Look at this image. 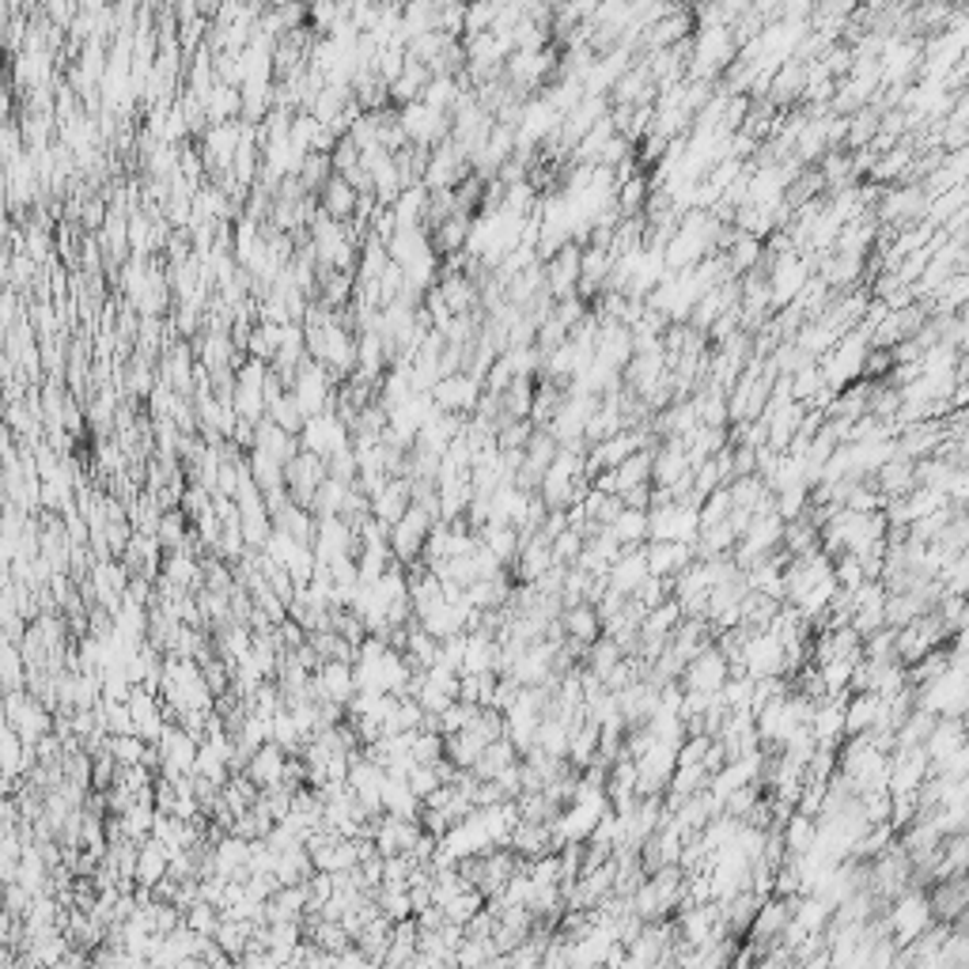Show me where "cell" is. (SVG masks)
<instances>
[{
    "label": "cell",
    "instance_id": "603a6c76",
    "mask_svg": "<svg viewBox=\"0 0 969 969\" xmlns=\"http://www.w3.org/2000/svg\"><path fill=\"white\" fill-rule=\"evenodd\" d=\"M432 77H436V72H432L424 61H406L402 77L390 83V103H395V106L417 103V99L424 95V88H429V80H432Z\"/></svg>",
    "mask_w": 969,
    "mask_h": 969
},
{
    "label": "cell",
    "instance_id": "2e32d148",
    "mask_svg": "<svg viewBox=\"0 0 969 969\" xmlns=\"http://www.w3.org/2000/svg\"><path fill=\"white\" fill-rule=\"evenodd\" d=\"M689 561H697L689 542H648V568L651 575H679Z\"/></svg>",
    "mask_w": 969,
    "mask_h": 969
},
{
    "label": "cell",
    "instance_id": "5bb4252c",
    "mask_svg": "<svg viewBox=\"0 0 969 969\" xmlns=\"http://www.w3.org/2000/svg\"><path fill=\"white\" fill-rule=\"evenodd\" d=\"M361 190L353 186V182L345 179V174H333L330 182L319 190V205L326 216H333V220H353L356 213H361Z\"/></svg>",
    "mask_w": 969,
    "mask_h": 969
},
{
    "label": "cell",
    "instance_id": "9a60e30c",
    "mask_svg": "<svg viewBox=\"0 0 969 969\" xmlns=\"http://www.w3.org/2000/svg\"><path fill=\"white\" fill-rule=\"evenodd\" d=\"M288 750L277 746V742H265L258 746V754L247 762V776L258 784V788H273V784H284V768H288Z\"/></svg>",
    "mask_w": 969,
    "mask_h": 969
},
{
    "label": "cell",
    "instance_id": "ac0fdd59",
    "mask_svg": "<svg viewBox=\"0 0 969 969\" xmlns=\"http://www.w3.org/2000/svg\"><path fill=\"white\" fill-rule=\"evenodd\" d=\"M565 622V632L572 640H580V645H595L598 637H603V614H598L595 603H575V606H565L561 614Z\"/></svg>",
    "mask_w": 969,
    "mask_h": 969
},
{
    "label": "cell",
    "instance_id": "3957f363",
    "mask_svg": "<svg viewBox=\"0 0 969 969\" xmlns=\"http://www.w3.org/2000/svg\"><path fill=\"white\" fill-rule=\"evenodd\" d=\"M436 520H440V515H432L424 504H409V512L395 523V531H390V549H395V557L406 568L417 565L424 557V542H429Z\"/></svg>",
    "mask_w": 969,
    "mask_h": 969
},
{
    "label": "cell",
    "instance_id": "7402d4cb",
    "mask_svg": "<svg viewBox=\"0 0 969 969\" xmlns=\"http://www.w3.org/2000/svg\"><path fill=\"white\" fill-rule=\"evenodd\" d=\"M429 186L424 182H413V186H406L402 194H398V202L390 205L395 208V220L398 228H429Z\"/></svg>",
    "mask_w": 969,
    "mask_h": 969
},
{
    "label": "cell",
    "instance_id": "ab89813d",
    "mask_svg": "<svg viewBox=\"0 0 969 969\" xmlns=\"http://www.w3.org/2000/svg\"><path fill=\"white\" fill-rule=\"evenodd\" d=\"M549 4H561V0H549Z\"/></svg>",
    "mask_w": 969,
    "mask_h": 969
},
{
    "label": "cell",
    "instance_id": "4316f807",
    "mask_svg": "<svg viewBox=\"0 0 969 969\" xmlns=\"http://www.w3.org/2000/svg\"><path fill=\"white\" fill-rule=\"evenodd\" d=\"M818 841V818L803 814V810H791L788 822H784V845H788V856H803V852L814 848Z\"/></svg>",
    "mask_w": 969,
    "mask_h": 969
},
{
    "label": "cell",
    "instance_id": "52a82bcc",
    "mask_svg": "<svg viewBox=\"0 0 969 969\" xmlns=\"http://www.w3.org/2000/svg\"><path fill=\"white\" fill-rule=\"evenodd\" d=\"M727 679H731V663H727L723 648L716 645V640L708 648H700L697 656H693L689 663H686V671H682V686H686V689H700V693L723 689Z\"/></svg>",
    "mask_w": 969,
    "mask_h": 969
},
{
    "label": "cell",
    "instance_id": "4dcf8cb0",
    "mask_svg": "<svg viewBox=\"0 0 969 969\" xmlns=\"http://www.w3.org/2000/svg\"><path fill=\"white\" fill-rule=\"evenodd\" d=\"M349 489H353V481L326 478V481L319 485V492H315L311 512L319 515V520H326V515H341V508H345V500H349Z\"/></svg>",
    "mask_w": 969,
    "mask_h": 969
},
{
    "label": "cell",
    "instance_id": "8d00e7d4",
    "mask_svg": "<svg viewBox=\"0 0 969 969\" xmlns=\"http://www.w3.org/2000/svg\"><path fill=\"white\" fill-rule=\"evenodd\" d=\"M583 546H588V538H583L575 526H568L565 534H557V538H554V557L561 565H575V561H580V554H583Z\"/></svg>",
    "mask_w": 969,
    "mask_h": 969
},
{
    "label": "cell",
    "instance_id": "44dd1931",
    "mask_svg": "<svg viewBox=\"0 0 969 969\" xmlns=\"http://www.w3.org/2000/svg\"><path fill=\"white\" fill-rule=\"evenodd\" d=\"M171 875V848L163 845L160 837L140 841V856H137V882L140 887H156L160 879Z\"/></svg>",
    "mask_w": 969,
    "mask_h": 969
},
{
    "label": "cell",
    "instance_id": "f1b7e54d",
    "mask_svg": "<svg viewBox=\"0 0 969 969\" xmlns=\"http://www.w3.org/2000/svg\"><path fill=\"white\" fill-rule=\"evenodd\" d=\"M315 871H319V867H315V859H311V852H307V848L281 852L277 867H273V875L281 879V887H296V882H307Z\"/></svg>",
    "mask_w": 969,
    "mask_h": 969
},
{
    "label": "cell",
    "instance_id": "836d02e7",
    "mask_svg": "<svg viewBox=\"0 0 969 969\" xmlns=\"http://www.w3.org/2000/svg\"><path fill=\"white\" fill-rule=\"evenodd\" d=\"M500 15V0H466V31L463 35H481V31H492Z\"/></svg>",
    "mask_w": 969,
    "mask_h": 969
},
{
    "label": "cell",
    "instance_id": "ba28073f",
    "mask_svg": "<svg viewBox=\"0 0 969 969\" xmlns=\"http://www.w3.org/2000/svg\"><path fill=\"white\" fill-rule=\"evenodd\" d=\"M356 693H361V686H356V666L349 663V659H326L319 671L311 674L315 700H341V705H349Z\"/></svg>",
    "mask_w": 969,
    "mask_h": 969
},
{
    "label": "cell",
    "instance_id": "1f68e13d",
    "mask_svg": "<svg viewBox=\"0 0 969 969\" xmlns=\"http://www.w3.org/2000/svg\"><path fill=\"white\" fill-rule=\"evenodd\" d=\"M333 174H338V171H333V156L330 152H307L304 167H299V182L307 186V194H319Z\"/></svg>",
    "mask_w": 969,
    "mask_h": 969
},
{
    "label": "cell",
    "instance_id": "ffe728a7",
    "mask_svg": "<svg viewBox=\"0 0 969 969\" xmlns=\"http://www.w3.org/2000/svg\"><path fill=\"white\" fill-rule=\"evenodd\" d=\"M470 231H474V213H455V216H447L444 224L432 228V247H436L440 258H451V254H458V250H466Z\"/></svg>",
    "mask_w": 969,
    "mask_h": 969
},
{
    "label": "cell",
    "instance_id": "e0dca14e",
    "mask_svg": "<svg viewBox=\"0 0 969 969\" xmlns=\"http://www.w3.org/2000/svg\"><path fill=\"white\" fill-rule=\"evenodd\" d=\"M875 485H879L882 497H887V500L909 497V492L921 485V481H916V463H913V458L893 455L887 466H879V474H875Z\"/></svg>",
    "mask_w": 969,
    "mask_h": 969
},
{
    "label": "cell",
    "instance_id": "5b68a950",
    "mask_svg": "<svg viewBox=\"0 0 969 969\" xmlns=\"http://www.w3.org/2000/svg\"><path fill=\"white\" fill-rule=\"evenodd\" d=\"M398 122H402V129L409 133V140H413V145H424V148L444 145V140L451 137V125H455L447 111H436V106H429L424 99L398 106Z\"/></svg>",
    "mask_w": 969,
    "mask_h": 969
},
{
    "label": "cell",
    "instance_id": "74e56055",
    "mask_svg": "<svg viewBox=\"0 0 969 969\" xmlns=\"http://www.w3.org/2000/svg\"><path fill=\"white\" fill-rule=\"evenodd\" d=\"M46 247H49V236L38 228V224H31V228H27V254L35 258V262H42V258H46Z\"/></svg>",
    "mask_w": 969,
    "mask_h": 969
},
{
    "label": "cell",
    "instance_id": "d590c367",
    "mask_svg": "<svg viewBox=\"0 0 969 969\" xmlns=\"http://www.w3.org/2000/svg\"><path fill=\"white\" fill-rule=\"evenodd\" d=\"M220 921H224L220 909H216L213 901H205V898H202V901H194V905L186 909V924H190V928H194V932H202V935H216V928H220Z\"/></svg>",
    "mask_w": 969,
    "mask_h": 969
},
{
    "label": "cell",
    "instance_id": "277c9868",
    "mask_svg": "<svg viewBox=\"0 0 969 969\" xmlns=\"http://www.w3.org/2000/svg\"><path fill=\"white\" fill-rule=\"evenodd\" d=\"M160 757H163V768L160 776H167V780H182V776H194L197 768V750H202V739H197L194 731H186L182 723H167V731L160 734Z\"/></svg>",
    "mask_w": 969,
    "mask_h": 969
},
{
    "label": "cell",
    "instance_id": "f546056e",
    "mask_svg": "<svg viewBox=\"0 0 969 969\" xmlns=\"http://www.w3.org/2000/svg\"><path fill=\"white\" fill-rule=\"evenodd\" d=\"M622 659H625V648L617 645L614 637H606V632H603V637H598L595 645L588 648V656H583V666H588L591 674H598V679L606 682V674L614 671Z\"/></svg>",
    "mask_w": 969,
    "mask_h": 969
},
{
    "label": "cell",
    "instance_id": "e575fe53",
    "mask_svg": "<svg viewBox=\"0 0 969 969\" xmlns=\"http://www.w3.org/2000/svg\"><path fill=\"white\" fill-rule=\"evenodd\" d=\"M485 905H489V898H485V893H481L478 887H470V890H463V893H458L455 901H447V905H444V913H447V921H455V924H466L474 913H481Z\"/></svg>",
    "mask_w": 969,
    "mask_h": 969
},
{
    "label": "cell",
    "instance_id": "30bf717a",
    "mask_svg": "<svg viewBox=\"0 0 969 969\" xmlns=\"http://www.w3.org/2000/svg\"><path fill=\"white\" fill-rule=\"evenodd\" d=\"M580 258H583L580 239H568L554 258H546V288L554 299H565L580 288Z\"/></svg>",
    "mask_w": 969,
    "mask_h": 969
},
{
    "label": "cell",
    "instance_id": "484cf974",
    "mask_svg": "<svg viewBox=\"0 0 969 969\" xmlns=\"http://www.w3.org/2000/svg\"><path fill=\"white\" fill-rule=\"evenodd\" d=\"M485 746H489V739L474 731V727H463V731L447 734V757L458 768H474V765H478L481 754H485Z\"/></svg>",
    "mask_w": 969,
    "mask_h": 969
},
{
    "label": "cell",
    "instance_id": "d6a6232c",
    "mask_svg": "<svg viewBox=\"0 0 969 969\" xmlns=\"http://www.w3.org/2000/svg\"><path fill=\"white\" fill-rule=\"evenodd\" d=\"M375 898H379V909L383 916H390V921H409V916H417L413 909V893H409V887H379L375 890Z\"/></svg>",
    "mask_w": 969,
    "mask_h": 969
},
{
    "label": "cell",
    "instance_id": "d6986e66",
    "mask_svg": "<svg viewBox=\"0 0 969 969\" xmlns=\"http://www.w3.org/2000/svg\"><path fill=\"white\" fill-rule=\"evenodd\" d=\"M383 810H387V814H398V818H421L424 799L409 788L406 776L387 773V780H383Z\"/></svg>",
    "mask_w": 969,
    "mask_h": 969
},
{
    "label": "cell",
    "instance_id": "9c48e42d",
    "mask_svg": "<svg viewBox=\"0 0 969 969\" xmlns=\"http://www.w3.org/2000/svg\"><path fill=\"white\" fill-rule=\"evenodd\" d=\"M485 395V383L474 379L470 372H455V375H444V379L432 387V398H436L440 409H447V413H466L470 417L474 409H478Z\"/></svg>",
    "mask_w": 969,
    "mask_h": 969
},
{
    "label": "cell",
    "instance_id": "d4e9b609",
    "mask_svg": "<svg viewBox=\"0 0 969 969\" xmlns=\"http://www.w3.org/2000/svg\"><path fill=\"white\" fill-rule=\"evenodd\" d=\"M609 531L622 546H645L651 538V512L648 508H622V515L609 523Z\"/></svg>",
    "mask_w": 969,
    "mask_h": 969
},
{
    "label": "cell",
    "instance_id": "f35d334b",
    "mask_svg": "<svg viewBox=\"0 0 969 969\" xmlns=\"http://www.w3.org/2000/svg\"><path fill=\"white\" fill-rule=\"evenodd\" d=\"M720 4H723V12L731 15V23H734L742 12H750V8H757V0H720Z\"/></svg>",
    "mask_w": 969,
    "mask_h": 969
},
{
    "label": "cell",
    "instance_id": "8fae6325",
    "mask_svg": "<svg viewBox=\"0 0 969 969\" xmlns=\"http://www.w3.org/2000/svg\"><path fill=\"white\" fill-rule=\"evenodd\" d=\"M651 568H648V542L645 546H625L617 554V561L609 565V588L622 591V595H637L648 583Z\"/></svg>",
    "mask_w": 969,
    "mask_h": 969
},
{
    "label": "cell",
    "instance_id": "cb8c5ba5",
    "mask_svg": "<svg viewBox=\"0 0 969 969\" xmlns=\"http://www.w3.org/2000/svg\"><path fill=\"white\" fill-rule=\"evenodd\" d=\"M497 656H500V640L489 637V632H470L466 640V656H463V674H485L497 671Z\"/></svg>",
    "mask_w": 969,
    "mask_h": 969
},
{
    "label": "cell",
    "instance_id": "6da1fadb",
    "mask_svg": "<svg viewBox=\"0 0 969 969\" xmlns=\"http://www.w3.org/2000/svg\"><path fill=\"white\" fill-rule=\"evenodd\" d=\"M867 353H871V338H867V330H848L845 338L837 341V345L830 349V353L822 356V372H825V383H830L833 390H845L852 387L856 379H864V364H867Z\"/></svg>",
    "mask_w": 969,
    "mask_h": 969
},
{
    "label": "cell",
    "instance_id": "83f0119b",
    "mask_svg": "<svg viewBox=\"0 0 969 969\" xmlns=\"http://www.w3.org/2000/svg\"><path fill=\"white\" fill-rule=\"evenodd\" d=\"M520 757H523V750L515 746V742L504 734V739H492L489 746H485V754H481V762L474 765V773H478L481 780H492V776H497L500 768L515 765V762H520Z\"/></svg>",
    "mask_w": 969,
    "mask_h": 969
},
{
    "label": "cell",
    "instance_id": "4fadbf2b",
    "mask_svg": "<svg viewBox=\"0 0 969 969\" xmlns=\"http://www.w3.org/2000/svg\"><path fill=\"white\" fill-rule=\"evenodd\" d=\"M409 504H413V478H406V474H402V478H390L372 497V515L395 531V523L409 512Z\"/></svg>",
    "mask_w": 969,
    "mask_h": 969
},
{
    "label": "cell",
    "instance_id": "7a4b0ae2",
    "mask_svg": "<svg viewBox=\"0 0 969 969\" xmlns=\"http://www.w3.org/2000/svg\"><path fill=\"white\" fill-rule=\"evenodd\" d=\"M887 921H890V935H893V943H898V947H909L913 939H921V935L935 924L928 890L909 887L905 893H898V898L890 901V909H887Z\"/></svg>",
    "mask_w": 969,
    "mask_h": 969
},
{
    "label": "cell",
    "instance_id": "7c38bea8",
    "mask_svg": "<svg viewBox=\"0 0 969 969\" xmlns=\"http://www.w3.org/2000/svg\"><path fill=\"white\" fill-rule=\"evenodd\" d=\"M966 742H969L966 720H958V716H939V720H935V727H932V734L924 739V750H928V757H932V773L939 765H947L950 757H955L958 750L966 746Z\"/></svg>",
    "mask_w": 969,
    "mask_h": 969
},
{
    "label": "cell",
    "instance_id": "8992f818",
    "mask_svg": "<svg viewBox=\"0 0 969 969\" xmlns=\"http://www.w3.org/2000/svg\"><path fill=\"white\" fill-rule=\"evenodd\" d=\"M299 444H304V451L333 458L338 451L353 447V432H349V424L338 417V409H326V413L307 417L304 432H299Z\"/></svg>",
    "mask_w": 969,
    "mask_h": 969
}]
</instances>
